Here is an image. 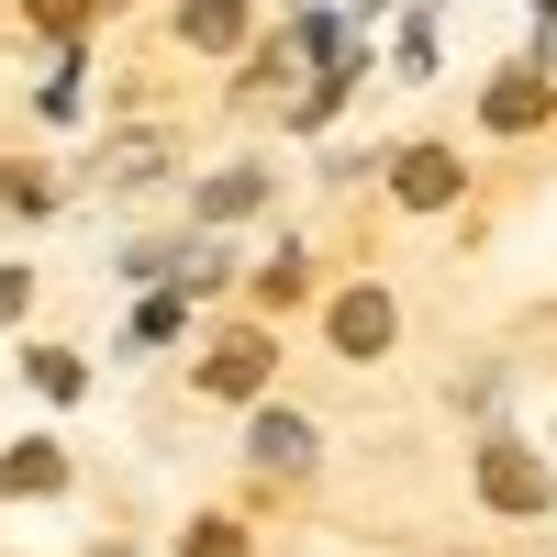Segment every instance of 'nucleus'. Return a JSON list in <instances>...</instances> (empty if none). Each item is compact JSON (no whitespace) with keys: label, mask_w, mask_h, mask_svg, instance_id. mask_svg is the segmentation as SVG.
I'll return each instance as SVG.
<instances>
[{"label":"nucleus","mask_w":557,"mask_h":557,"mask_svg":"<svg viewBox=\"0 0 557 557\" xmlns=\"http://www.w3.org/2000/svg\"><path fill=\"white\" fill-rule=\"evenodd\" d=\"M23 301H34V278H23V268H0V323H23Z\"/></svg>","instance_id":"9b49d317"},{"label":"nucleus","mask_w":557,"mask_h":557,"mask_svg":"<svg viewBox=\"0 0 557 557\" xmlns=\"http://www.w3.org/2000/svg\"><path fill=\"white\" fill-rule=\"evenodd\" d=\"M257 469H312V424L301 412H257Z\"/></svg>","instance_id":"f257e3e1"},{"label":"nucleus","mask_w":557,"mask_h":557,"mask_svg":"<svg viewBox=\"0 0 557 557\" xmlns=\"http://www.w3.org/2000/svg\"><path fill=\"white\" fill-rule=\"evenodd\" d=\"M212 391H223V401H246V391H257V346H235V357H212Z\"/></svg>","instance_id":"6e6552de"},{"label":"nucleus","mask_w":557,"mask_h":557,"mask_svg":"<svg viewBox=\"0 0 557 557\" xmlns=\"http://www.w3.org/2000/svg\"><path fill=\"white\" fill-rule=\"evenodd\" d=\"M391 190H401V201H424V212H435V201L457 190V157H435V146H412V157L391 168Z\"/></svg>","instance_id":"f03ea898"},{"label":"nucleus","mask_w":557,"mask_h":557,"mask_svg":"<svg viewBox=\"0 0 557 557\" xmlns=\"http://www.w3.org/2000/svg\"><path fill=\"white\" fill-rule=\"evenodd\" d=\"M491 502H513V513H524V502H546V480L524 469V457H513V446H502V457H491Z\"/></svg>","instance_id":"39448f33"},{"label":"nucleus","mask_w":557,"mask_h":557,"mask_svg":"<svg viewBox=\"0 0 557 557\" xmlns=\"http://www.w3.org/2000/svg\"><path fill=\"white\" fill-rule=\"evenodd\" d=\"M23 380H34L45 401H78V391H89V380H78V357H34V368H23Z\"/></svg>","instance_id":"0eeeda50"},{"label":"nucleus","mask_w":557,"mask_h":557,"mask_svg":"<svg viewBox=\"0 0 557 557\" xmlns=\"http://www.w3.org/2000/svg\"><path fill=\"white\" fill-rule=\"evenodd\" d=\"M335 346H346V357H368V346H391V301H380V290H357V301L335 312Z\"/></svg>","instance_id":"7ed1b4c3"},{"label":"nucleus","mask_w":557,"mask_h":557,"mask_svg":"<svg viewBox=\"0 0 557 557\" xmlns=\"http://www.w3.org/2000/svg\"><path fill=\"white\" fill-rule=\"evenodd\" d=\"M12 491H57V446H23L12 457Z\"/></svg>","instance_id":"9d476101"},{"label":"nucleus","mask_w":557,"mask_h":557,"mask_svg":"<svg viewBox=\"0 0 557 557\" xmlns=\"http://www.w3.org/2000/svg\"><path fill=\"white\" fill-rule=\"evenodd\" d=\"M257 190H268L257 168H235V178H212V190H201V223H235V212H257Z\"/></svg>","instance_id":"20e7f679"},{"label":"nucleus","mask_w":557,"mask_h":557,"mask_svg":"<svg viewBox=\"0 0 557 557\" xmlns=\"http://www.w3.org/2000/svg\"><path fill=\"white\" fill-rule=\"evenodd\" d=\"M190 557H235V535H223V524H201V535H190Z\"/></svg>","instance_id":"f8f14e48"},{"label":"nucleus","mask_w":557,"mask_h":557,"mask_svg":"<svg viewBox=\"0 0 557 557\" xmlns=\"http://www.w3.org/2000/svg\"><path fill=\"white\" fill-rule=\"evenodd\" d=\"M491 123L524 134V123H535V78H502V89H491Z\"/></svg>","instance_id":"423d86ee"},{"label":"nucleus","mask_w":557,"mask_h":557,"mask_svg":"<svg viewBox=\"0 0 557 557\" xmlns=\"http://www.w3.org/2000/svg\"><path fill=\"white\" fill-rule=\"evenodd\" d=\"M246 34V12H223V0H201V12H190V45H235Z\"/></svg>","instance_id":"1a4fd4ad"}]
</instances>
